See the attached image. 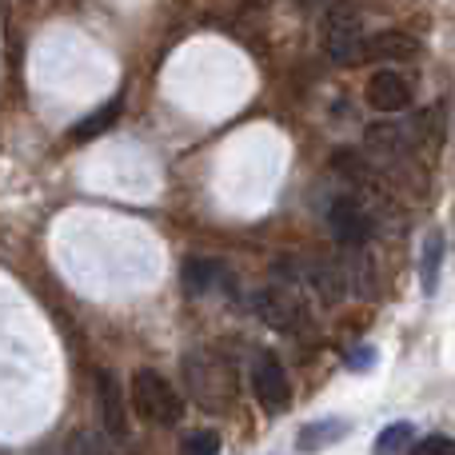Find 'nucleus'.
<instances>
[{
  "label": "nucleus",
  "mask_w": 455,
  "mask_h": 455,
  "mask_svg": "<svg viewBox=\"0 0 455 455\" xmlns=\"http://www.w3.org/2000/svg\"><path fill=\"white\" fill-rule=\"evenodd\" d=\"M64 455H108V443L92 432H72L64 443Z\"/></svg>",
  "instance_id": "14"
},
{
  "label": "nucleus",
  "mask_w": 455,
  "mask_h": 455,
  "mask_svg": "<svg viewBox=\"0 0 455 455\" xmlns=\"http://www.w3.org/2000/svg\"><path fill=\"white\" fill-rule=\"evenodd\" d=\"M416 52L419 44L403 32H379L360 44V60H416Z\"/></svg>",
  "instance_id": "10"
},
{
  "label": "nucleus",
  "mask_w": 455,
  "mask_h": 455,
  "mask_svg": "<svg viewBox=\"0 0 455 455\" xmlns=\"http://www.w3.org/2000/svg\"><path fill=\"white\" fill-rule=\"evenodd\" d=\"M251 392H256L259 408L272 411V416L291 408V384L275 352H256V360H251Z\"/></svg>",
  "instance_id": "3"
},
{
  "label": "nucleus",
  "mask_w": 455,
  "mask_h": 455,
  "mask_svg": "<svg viewBox=\"0 0 455 455\" xmlns=\"http://www.w3.org/2000/svg\"><path fill=\"white\" fill-rule=\"evenodd\" d=\"M120 108H124V100L100 104V108H96L92 116H84V120H80L76 128H72V132H68V140H72V144L96 140V136H100V132H108V128H112V124H116V120H120Z\"/></svg>",
  "instance_id": "12"
},
{
  "label": "nucleus",
  "mask_w": 455,
  "mask_h": 455,
  "mask_svg": "<svg viewBox=\"0 0 455 455\" xmlns=\"http://www.w3.org/2000/svg\"><path fill=\"white\" fill-rule=\"evenodd\" d=\"M248 307H251V315H256L264 328H272V331H283V336H299V331L307 328V304H304V296L299 291H291V288H256L248 296Z\"/></svg>",
  "instance_id": "2"
},
{
  "label": "nucleus",
  "mask_w": 455,
  "mask_h": 455,
  "mask_svg": "<svg viewBox=\"0 0 455 455\" xmlns=\"http://www.w3.org/2000/svg\"><path fill=\"white\" fill-rule=\"evenodd\" d=\"M360 44H363V32L355 28L352 16H331L328 28H323V48L336 64H352L360 60Z\"/></svg>",
  "instance_id": "9"
},
{
  "label": "nucleus",
  "mask_w": 455,
  "mask_h": 455,
  "mask_svg": "<svg viewBox=\"0 0 455 455\" xmlns=\"http://www.w3.org/2000/svg\"><path fill=\"white\" fill-rule=\"evenodd\" d=\"M416 100V80L400 68H384L368 80V104L384 116H400V112L411 108Z\"/></svg>",
  "instance_id": "6"
},
{
  "label": "nucleus",
  "mask_w": 455,
  "mask_h": 455,
  "mask_svg": "<svg viewBox=\"0 0 455 455\" xmlns=\"http://www.w3.org/2000/svg\"><path fill=\"white\" fill-rule=\"evenodd\" d=\"M376 360H379L376 347H355V352L347 355V368H352V371H368Z\"/></svg>",
  "instance_id": "18"
},
{
  "label": "nucleus",
  "mask_w": 455,
  "mask_h": 455,
  "mask_svg": "<svg viewBox=\"0 0 455 455\" xmlns=\"http://www.w3.org/2000/svg\"><path fill=\"white\" fill-rule=\"evenodd\" d=\"M184 376L200 403H220L232 392V368L216 352H192L184 360Z\"/></svg>",
  "instance_id": "4"
},
{
  "label": "nucleus",
  "mask_w": 455,
  "mask_h": 455,
  "mask_svg": "<svg viewBox=\"0 0 455 455\" xmlns=\"http://www.w3.org/2000/svg\"><path fill=\"white\" fill-rule=\"evenodd\" d=\"M128 395H132V408L140 411L148 424L160 427H172L176 419L184 416V400L156 368H136L132 371V384H128Z\"/></svg>",
  "instance_id": "1"
},
{
  "label": "nucleus",
  "mask_w": 455,
  "mask_h": 455,
  "mask_svg": "<svg viewBox=\"0 0 455 455\" xmlns=\"http://www.w3.org/2000/svg\"><path fill=\"white\" fill-rule=\"evenodd\" d=\"M411 440H416V427L411 424H387L384 432H379V440H376V455H403L411 448Z\"/></svg>",
  "instance_id": "13"
},
{
  "label": "nucleus",
  "mask_w": 455,
  "mask_h": 455,
  "mask_svg": "<svg viewBox=\"0 0 455 455\" xmlns=\"http://www.w3.org/2000/svg\"><path fill=\"white\" fill-rule=\"evenodd\" d=\"M180 455H220V435L216 432H192L184 440Z\"/></svg>",
  "instance_id": "15"
},
{
  "label": "nucleus",
  "mask_w": 455,
  "mask_h": 455,
  "mask_svg": "<svg viewBox=\"0 0 455 455\" xmlns=\"http://www.w3.org/2000/svg\"><path fill=\"white\" fill-rule=\"evenodd\" d=\"M440 259H443V240H432L424 248V291H435V275H440Z\"/></svg>",
  "instance_id": "16"
},
{
  "label": "nucleus",
  "mask_w": 455,
  "mask_h": 455,
  "mask_svg": "<svg viewBox=\"0 0 455 455\" xmlns=\"http://www.w3.org/2000/svg\"><path fill=\"white\" fill-rule=\"evenodd\" d=\"M328 228L344 248H363V243L376 235V224H371L368 208L352 196H336L328 204Z\"/></svg>",
  "instance_id": "5"
},
{
  "label": "nucleus",
  "mask_w": 455,
  "mask_h": 455,
  "mask_svg": "<svg viewBox=\"0 0 455 455\" xmlns=\"http://www.w3.org/2000/svg\"><path fill=\"white\" fill-rule=\"evenodd\" d=\"M411 455H455V443L448 435H427V440H419L411 448Z\"/></svg>",
  "instance_id": "17"
},
{
  "label": "nucleus",
  "mask_w": 455,
  "mask_h": 455,
  "mask_svg": "<svg viewBox=\"0 0 455 455\" xmlns=\"http://www.w3.org/2000/svg\"><path fill=\"white\" fill-rule=\"evenodd\" d=\"M347 419H315V424H307L304 432L296 435V448L299 451H320L328 448V443H339L347 435Z\"/></svg>",
  "instance_id": "11"
},
{
  "label": "nucleus",
  "mask_w": 455,
  "mask_h": 455,
  "mask_svg": "<svg viewBox=\"0 0 455 455\" xmlns=\"http://www.w3.org/2000/svg\"><path fill=\"white\" fill-rule=\"evenodd\" d=\"M92 387H96V408H100V424H104V432H108V440L124 443L128 440V411H124V395H120L116 376L100 368Z\"/></svg>",
  "instance_id": "7"
},
{
  "label": "nucleus",
  "mask_w": 455,
  "mask_h": 455,
  "mask_svg": "<svg viewBox=\"0 0 455 455\" xmlns=\"http://www.w3.org/2000/svg\"><path fill=\"white\" fill-rule=\"evenodd\" d=\"M180 280H184V291H188V296H216V291L228 288V280H232V275H228V267L220 264V259L188 256V259H184Z\"/></svg>",
  "instance_id": "8"
}]
</instances>
